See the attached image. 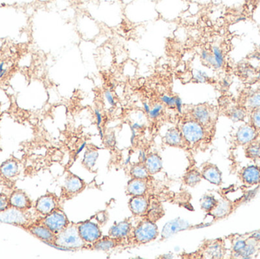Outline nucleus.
Wrapping results in <instances>:
<instances>
[{
	"label": "nucleus",
	"instance_id": "12",
	"mask_svg": "<svg viewBox=\"0 0 260 259\" xmlns=\"http://www.w3.org/2000/svg\"><path fill=\"white\" fill-rule=\"evenodd\" d=\"M202 177L215 186L222 184V173L216 165L210 163L204 164L201 170Z\"/></svg>",
	"mask_w": 260,
	"mask_h": 259
},
{
	"label": "nucleus",
	"instance_id": "19",
	"mask_svg": "<svg viewBox=\"0 0 260 259\" xmlns=\"http://www.w3.org/2000/svg\"><path fill=\"white\" fill-rule=\"evenodd\" d=\"M164 140H165L167 144L171 146V147L182 146L185 141L181 132H180V129H177V128H170L167 131Z\"/></svg>",
	"mask_w": 260,
	"mask_h": 259
},
{
	"label": "nucleus",
	"instance_id": "28",
	"mask_svg": "<svg viewBox=\"0 0 260 259\" xmlns=\"http://www.w3.org/2000/svg\"><path fill=\"white\" fill-rule=\"evenodd\" d=\"M228 117L235 122L243 121L247 117V109L243 106H233L228 111Z\"/></svg>",
	"mask_w": 260,
	"mask_h": 259
},
{
	"label": "nucleus",
	"instance_id": "30",
	"mask_svg": "<svg viewBox=\"0 0 260 259\" xmlns=\"http://www.w3.org/2000/svg\"><path fill=\"white\" fill-rule=\"evenodd\" d=\"M218 201L211 195H206L200 201V206L202 210L206 213H210L218 204Z\"/></svg>",
	"mask_w": 260,
	"mask_h": 259
},
{
	"label": "nucleus",
	"instance_id": "17",
	"mask_svg": "<svg viewBox=\"0 0 260 259\" xmlns=\"http://www.w3.org/2000/svg\"><path fill=\"white\" fill-rule=\"evenodd\" d=\"M19 172V165L15 159H9L0 165V176L6 179L15 178Z\"/></svg>",
	"mask_w": 260,
	"mask_h": 259
},
{
	"label": "nucleus",
	"instance_id": "24",
	"mask_svg": "<svg viewBox=\"0 0 260 259\" xmlns=\"http://www.w3.org/2000/svg\"><path fill=\"white\" fill-rule=\"evenodd\" d=\"M202 179L203 177H202L201 172L196 169H192L185 173L183 180L184 184L188 187H194L201 182Z\"/></svg>",
	"mask_w": 260,
	"mask_h": 259
},
{
	"label": "nucleus",
	"instance_id": "29",
	"mask_svg": "<svg viewBox=\"0 0 260 259\" xmlns=\"http://www.w3.org/2000/svg\"><path fill=\"white\" fill-rule=\"evenodd\" d=\"M231 210V204L228 201H218L215 208L211 211L210 214L215 217H222L229 214Z\"/></svg>",
	"mask_w": 260,
	"mask_h": 259
},
{
	"label": "nucleus",
	"instance_id": "2",
	"mask_svg": "<svg viewBox=\"0 0 260 259\" xmlns=\"http://www.w3.org/2000/svg\"><path fill=\"white\" fill-rule=\"evenodd\" d=\"M180 130L185 142L190 145L198 144L206 137V127L193 119L183 122Z\"/></svg>",
	"mask_w": 260,
	"mask_h": 259
},
{
	"label": "nucleus",
	"instance_id": "32",
	"mask_svg": "<svg viewBox=\"0 0 260 259\" xmlns=\"http://www.w3.org/2000/svg\"><path fill=\"white\" fill-rule=\"evenodd\" d=\"M206 255L209 258H220L224 255V250L219 243H213L206 248Z\"/></svg>",
	"mask_w": 260,
	"mask_h": 259
},
{
	"label": "nucleus",
	"instance_id": "3",
	"mask_svg": "<svg viewBox=\"0 0 260 259\" xmlns=\"http://www.w3.org/2000/svg\"><path fill=\"white\" fill-rule=\"evenodd\" d=\"M158 234L155 222L144 219L133 231V240L137 244H145L156 240Z\"/></svg>",
	"mask_w": 260,
	"mask_h": 259
},
{
	"label": "nucleus",
	"instance_id": "23",
	"mask_svg": "<svg viewBox=\"0 0 260 259\" xmlns=\"http://www.w3.org/2000/svg\"><path fill=\"white\" fill-rule=\"evenodd\" d=\"M243 106L250 111L260 109V90L249 94V95L247 96L244 100Z\"/></svg>",
	"mask_w": 260,
	"mask_h": 259
},
{
	"label": "nucleus",
	"instance_id": "14",
	"mask_svg": "<svg viewBox=\"0 0 260 259\" xmlns=\"http://www.w3.org/2000/svg\"><path fill=\"white\" fill-rule=\"evenodd\" d=\"M191 115H192V119L201 123L205 127L212 123V118H213L212 109L207 105L205 104L194 106L191 111Z\"/></svg>",
	"mask_w": 260,
	"mask_h": 259
},
{
	"label": "nucleus",
	"instance_id": "1",
	"mask_svg": "<svg viewBox=\"0 0 260 259\" xmlns=\"http://www.w3.org/2000/svg\"><path fill=\"white\" fill-rule=\"evenodd\" d=\"M53 244L65 249H78L85 247L87 243L81 237L78 225L70 223L67 228L56 234Z\"/></svg>",
	"mask_w": 260,
	"mask_h": 259
},
{
	"label": "nucleus",
	"instance_id": "27",
	"mask_svg": "<svg viewBox=\"0 0 260 259\" xmlns=\"http://www.w3.org/2000/svg\"><path fill=\"white\" fill-rule=\"evenodd\" d=\"M146 214L148 216L147 219L151 220V221L155 222L156 220H158L163 216V208H162L160 204L156 202H153L152 204L149 205Z\"/></svg>",
	"mask_w": 260,
	"mask_h": 259
},
{
	"label": "nucleus",
	"instance_id": "21",
	"mask_svg": "<svg viewBox=\"0 0 260 259\" xmlns=\"http://www.w3.org/2000/svg\"><path fill=\"white\" fill-rule=\"evenodd\" d=\"M123 240L113 238L111 237H102L95 243H93L92 248L95 250L109 251L114 249L121 243Z\"/></svg>",
	"mask_w": 260,
	"mask_h": 259
},
{
	"label": "nucleus",
	"instance_id": "25",
	"mask_svg": "<svg viewBox=\"0 0 260 259\" xmlns=\"http://www.w3.org/2000/svg\"><path fill=\"white\" fill-rule=\"evenodd\" d=\"M130 175L132 178L135 179H147L149 177L150 173H148L144 163H138L132 166Z\"/></svg>",
	"mask_w": 260,
	"mask_h": 259
},
{
	"label": "nucleus",
	"instance_id": "44",
	"mask_svg": "<svg viewBox=\"0 0 260 259\" xmlns=\"http://www.w3.org/2000/svg\"><path fill=\"white\" fill-rule=\"evenodd\" d=\"M95 116H96V120H97L98 126H100V125L102 124V114H101L100 111L96 110L95 111Z\"/></svg>",
	"mask_w": 260,
	"mask_h": 259
},
{
	"label": "nucleus",
	"instance_id": "47",
	"mask_svg": "<svg viewBox=\"0 0 260 259\" xmlns=\"http://www.w3.org/2000/svg\"><path fill=\"white\" fill-rule=\"evenodd\" d=\"M259 63H260V55H259Z\"/></svg>",
	"mask_w": 260,
	"mask_h": 259
},
{
	"label": "nucleus",
	"instance_id": "43",
	"mask_svg": "<svg viewBox=\"0 0 260 259\" xmlns=\"http://www.w3.org/2000/svg\"><path fill=\"white\" fill-rule=\"evenodd\" d=\"M175 107L177 108L178 112H182V101L181 99L179 97H176Z\"/></svg>",
	"mask_w": 260,
	"mask_h": 259
},
{
	"label": "nucleus",
	"instance_id": "15",
	"mask_svg": "<svg viewBox=\"0 0 260 259\" xmlns=\"http://www.w3.org/2000/svg\"><path fill=\"white\" fill-rule=\"evenodd\" d=\"M148 207L149 202L144 196H133L130 199L129 208L130 211L134 215H145L148 211Z\"/></svg>",
	"mask_w": 260,
	"mask_h": 259
},
{
	"label": "nucleus",
	"instance_id": "38",
	"mask_svg": "<svg viewBox=\"0 0 260 259\" xmlns=\"http://www.w3.org/2000/svg\"><path fill=\"white\" fill-rule=\"evenodd\" d=\"M163 105L161 103H156L152 108H151L149 113H148L150 118L153 119V120L158 118L163 112Z\"/></svg>",
	"mask_w": 260,
	"mask_h": 259
},
{
	"label": "nucleus",
	"instance_id": "39",
	"mask_svg": "<svg viewBox=\"0 0 260 259\" xmlns=\"http://www.w3.org/2000/svg\"><path fill=\"white\" fill-rule=\"evenodd\" d=\"M160 101L169 106V107H175L176 97L168 95V94H164L160 97Z\"/></svg>",
	"mask_w": 260,
	"mask_h": 259
},
{
	"label": "nucleus",
	"instance_id": "26",
	"mask_svg": "<svg viewBox=\"0 0 260 259\" xmlns=\"http://www.w3.org/2000/svg\"><path fill=\"white\" fill-rule=\"evenodd\" d=\"M99 158V152L94 149H88L85 153L82 164L85 168L92 170Z\"/></svg>",
	"mask_w": 260,
	"mask_h": 259
},
{
	"label": "nucleus",
	"instance_id": "45",
	"mask_svg": "<svg viewBox=\"0 0 260 259\" xmlns=\"http://www.w3.org/2000/svg\"><path fill=\"white\" fill-rule=\"evenodd\" d=\"M143 108H144V110H145V112L146 113V114H148V113H149L150 109H151V107H150L149 104H148V103H144Z\"/></svg>",
	"mask_w": 260,
	"mask_h": 259
},
{
	"label": "nucleus",
	"instance_id": "40",
	"mask_svg": "<svg viewBox=\"0 0 260 259\" xmlns=\"http://www.w3.org/2000/svg\"><path fill=\"white\" fill-rule=\"evenodd\" d=\"M9 207V198L6 195L0 194V212L6 211Z\"/></svg>",
	"mask_w": 260,
	"mask_h": 259
},
{
	"label": "nucleus",
	"instance_id": "4",
	"mask_svg": "<svg viewBox=\"0 0 260 259\" xmlns=\"http://www.w3.org/2000/svg\"><path fill=\"white\" fill-rule=\"evenodd\" d=\"M39 223L42 224L44 226L47 227L55 234H57L58 233L62 231L64 228H67L70 222L65 212L60 208H57L53 212L44 216L40 220Z\"/></svg>",
	"mask_w": 260,
	"mask_h": 259
},
{
	"label": "nucleus",
	"instance_id": "46",
	"mask_svg": "<svg viewBox=\"0 0 260 259\" xmlns=\"http://www.w3.org/2000/svg\"><path fill=\"white\" fill-rule=\"evenodd\" d=\"M221 86H222L223 88H229V82H228L227 79H224V80H223L222 85H221Z\"/></svg>",
	"mask_w": 260,
	"mask_h": 259
},
{
	"label": "nucleus",
	"instance_id": "10",
	"mask_svg": "<svg viewBox=\"0 0 260 259\" xmlns=\"http://www.w3.org/2000/svg\"><path fill=\"white\" fill-rule=\"evenodd\" d=\"M25 229L32 235L42 241L53 244L56 238V234L52 232L49 228L44 226L42 224L38 223L35 225H29L26 227Z\"/></svg>",
	"mask_w": 260,
	"mask_h": 259
},
{
	"label": "nucleus",
	"instance_id": "36",
	"mask_svg": "<svg viewBox=\"0 0 260 259\" xmlns=\"http://www.w3.org/2000/svg\"><path fill=\"white\" fill-rule=\"evenodd\" d=\"M247 246V241L244 239H238V240H235L233 243V251L235 253V255H238L243 250H244V248Z\"/></svg>",
	"mask_w": 260,
	"mask_h": 259
},
{
	"label": "nucleus",
	"instance_id": "31",
	"mask_svg": "<svg viewBox=\"0 0 260 259\" xmlns=\"http://www.w3.org/2000/svg\"><path fill=\"white\" fill-rule=\"evenodd\" d=\"M245 155L250 159H260V142L256 140L247 144L245 149Z\"/></svg>",
	"mask_w": 260,
	"mask_h": 259
},
{
	"label": "nucleus",
	"instance_id": "41",
	"mask_svg": "<svg viewBox=\"0 0 260 259\" xmlns=\"http://www.w3.org/2000/svg\"><path fill=\"white\" fill-rule=\"evenodd\" d=\"M105 98L108 100V103L111 105V106H114L116 105L115 99H114V96H113L112 93L110 91H106L105 92Z\"/></svg>",
	"mask_w": 260,
	"mask_h": 259
},
{
	"label": "nucleus",
	"instance_id": "8",
	"mask_svg": "<svg viewBox=\"0 0 260 259\" xmlns=\"http://www.w3.org/2000/svg\"><path fill=\"white\" fill-rule=\"evenodd\" d=\"M57 208H59L58 198L55 195L50 193L41 196L35 204V210L37 212L42 214L43 216L47 215Z\"/></svg>",
	"mask_w": 260,
	"mask_h": 259
},
{
	"label": "nucleus",
	"instance_id": "13",
	"mask_svg": "<svg viewBox=\"0 0 260 259\" xmlns=\"http://www.w3.org/2000/svg\"><path fill=\"white\" fill-rule=\"evenodd\" d=\"M241 181L249 187L260 184V167L257 165L247 166L240 172Z\"/></svg>",
	"mask_w": 260,
	"mask_h": 259
},
{
	"label": "nucleus",
	"instance_id": "33",
	"mask_svg": "<svg viewBox=\"0 0 260 259\" xmlns=\"http://www.w3.org/2000/svg\"><path fill=\"white\" fill-rule=\"evenodd\" d=\"M211 51H212L214 59H215V69H220L222 68L224 63V53H223L222 50L217 46H214Z\"/></svg>",
	"mask_w": 260,
	"mask_h": 259
},
{
	"label": "nucleus",
	"instance_id": "16",
	"mask_svg": "<svg viewBox=\"0 0 260 259\" xmlns=\"http://www.w3.org/2000/svg\"><path fill=\"white\" fill-rule=\"evenodd\" d=\"M132 225L129 220L120 222L116 224L109 231L110 237L113 238L123 240L126 237H129L131 234Z\"/></svg>",
	"mask_w": 260,
	"mask_h": 259
},
{
	"label": "nucleus",
	"instance_id": "37",
	"mask_svg": "<svg viewBox=\"0 0 260 259\" xmlns=\"http://www.w3.org/2000/svg\"><path fill=\"white\" fill-rule=\"evenodd\" d=\"M251 125L259 132L260 131V109H255L252 111L250 116Z\"/></svg>",
	"mask_w": 260,
	"mask_h": 259
},
{
	"label": "nucleus",
	"instance_id": "11",
	"mask_svg": "<svg viewBox=\"0 0 260 259\" xmlns=\"http://www.w3.org/2000/svg\"><path fill=\"white\" fill-rule=\"evenodd\" d=\"M10 206L21 211H28L32 207L30 198L21 190H15L9 196Z\"/></svg>",
	"mask_w": 260,
	"mask_h": 259
},
{
	"label": "nucleus",
	"instance_id": "35",
	"mask_svg": "<svg viewBox=\"0 0 260 259\" xmlns=\"http://www.w3.org/2000/svg\"><path fill=\"white\" fill-rule=\"evenodd\" d=\"M192 78L195 82L199 83H205L209 80V76L206 71L200 69H194L192 72Z\"/></svg>",
	"mask_w": 260,
	"mask_h": 259
},
{
	"label": "nucleus",
	"instance_id": "6",
	"mask_svg": "<svg viewBox=\"0 0 260 259\" xmlns=\"http://www.w3.org/2000/svg\"><path fill=\"white\" fill-rule=\"evenodd\" d=\"M79 234L86 243H94L102 238V231L97 224L88 220L78 225Z\"/></svg>",
	"mask_w": 260,
	"mask_h": 259
},
{
	"label": "nucleus",
	"instance_id": "22",
	"mask_svg": "<svg viewBox=\"0 0 260 259\" xmlns=\"http://www.w3.org/2000/svg\"><path fill=\"white\" fill-rule=\"evenodd\" d=\"M185 222L182 220L181 219H177V220H173V221L169 222L165 225L162 232V237L164 238L171 237L173 234H176L178 231H182L185 229Z\"/></svg>",
	"mask_w": 260,
	"mask_h": 259
},
{
	"label": "nucleus",
	"instance_id": "5",
	"mask_svg": "<svg viewBox=\"0 0 260 259\" xmlns=\"http://www.w3.org/2000/svg\"><path fill=\"white\" fill-rule=\"evenodd\" d=\"M30 219L27 211H21L13 207H9L6 211L0 212V222L12 224L17 226H27Z\"/></svg>",
	"mask_w": 260,
	"mask_h": 259
},
{
	"label": "nucleus",
	"instance_id": "42",
	"mask_svg": "<svg viewBox=\"0 0 260 259\" xmlns=\"http://www.w3.org/2000/svg\"><path fill=\"white\" fill-rule=\"evenodd\" d=\"M6 62L4 61L0 62V79H3L8 72V68H5Z\"/></svg>",
	"mask_w": 260,
	"mask_h": 259
},
{
	"label": "nucleus",
	"instance_id": "7",
	"mask_svg": "<svg viewBox=\"0 0 260 259\" xmlns=\"http://www.w3.org/2000/svg\"><path fill=\"white\" fill-rule=\"evenodd\" d=\"M85 183L79 176L70 173L66 178L63 187H62V196L67 198H72L79 194L85 189Z\"/></svg>",
	"mask_w": 260,
	"mask_h": 259
},
{
	"label": "nucleus",
	"instance_id": "9",
	"mask_svg": "<svg viewBox=\"0 0 260 259\" xmlns=\"http://www.w3.org/2000/svg\"><path fill=\"white\" fill-rule=\"evenodd\" d=\"M258 131L250 124H244L237 131L235 140L239 145H247L256 139Z\"/></svg>",
	"mask_w": 260,
	"mask_h": 259
},
{
	"label": "nucleus",
	"instance_id": "18",
	"mask_svg": "<svg viewBox=\"0 0 260 259\" xmlns=\"http://www.w3.org/2000/svg\"><path fill=\"white\" fill-rule=\"evenodd\" d=\"M148 190L147 179L132 178L126 188V193L132 196H144Z\"/></svg>",
	"mask_w": 260,
	"mask_h": 259
},
{
	"label": "nucleus",
	"instance_id": "20",
	"mask_svg": "<svg viewBox=\"0 0 260 259\" xmlns=\"http://www.w3.org/2000/svg\"><path fill=\"white\" fill-rule=\"evenodd\" d=\"M145 167L150 175L159 173L162 169V159L160 155L156 153H151L145 158Z\"/></svg>",
	"mask_w": 260,
	"mask_h": 259
},
{
	"label": "nucleus",
	"instance_id": "34",
	"mask_svg": "<svg viewBox=\"0 0 260 259\" xmlns=\"http://www.w3.org/2000/svg\"><path fill=\"white\" fill-rule=\"evenodd\" d=\"M252 239V238H251ZM256 240L252 239V241L247 242V246L244 248V250L238 255V257H241L243 258H250L252 255H254L256 251Z\"/></svg>",
	"mask_w": 260,
	"mask_h": 259
}]
</instances>
